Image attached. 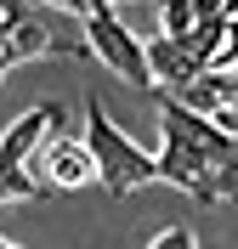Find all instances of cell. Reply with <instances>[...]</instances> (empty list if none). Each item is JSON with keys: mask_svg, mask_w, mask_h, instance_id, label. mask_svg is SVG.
<instances>
[{"mask_svg": "<svg viewBox=\"0 0 238 249\" xmlns=\"http://www.w3.org/2000/svg\"><path fill=\"white\" fill-rule=\"evenodd\" d=\"M159 181L199 204H238V130L216 124L176 91H159Z\"/></svg>", "mask_w": 238, "mask_h": 249, "instance_id": "6da1fadb", "label": "cell"}, {"mask_svg": "<svg viewBox=\"0 0 238 249\" xmlns=\"http://www.w3.org/2000/svg\"><path fill=\"white\" fill-rule=\"evenodd\" d=\"M85 136H91V153H96V164H102V193H108V198H130L136 187L159 181V153L136 147V142L108 119V108H102L96 91H85Z\"/></svg>", "mask_w": 238, "mask_h": 249, "instance_id": "7a4b0ae2", "label": "cell"}, {"mask_svg": "<svg viewBox=\"0 0 238 249\" xmlns=\"http://www.w3.org/2000/svg\"><path fill=\"white\" fill-rule=\"evenodd\" d=\"M79 29H85V40H91L96 62H102L108 74H119L130 91H159L147 46H142V40L125 29V17L113 12V6H102V12H85V17H79Z\"/></svg>", "mask_w": 238, "mask_h": 249, "instance_id": "3957f363", "label": "cell"}, {"mask_svg": "<svg viewBox=\"0 0 238 249\" xmlns=\"http://www.w3.org/2000/svg\"><path fill=\"white\" fill-rule=\"evenodd\" d=\"M40 57L96 62V51H91V40H85V29H79V34H63V29H51L40 12L0 29V74H17V68H29V62H40Z\"/></svg>", "mask_w": 238, "mask_h": 249, "instance_id": "277c9868", "label": "cell"}, {"mask_svg": "<svg viewBox=\"0 0 238 249\" xmlns=\"http://www.w3.org/2000/svg\"><path fill=\"white\" fill-rule=\"evenodd\" d=\"M34 170L46 181V193H85V187H102V164L91 153V136H68V130H51L46 147L34 153Z\"/></svg>", "mask_w": 238, "mask_h": 249, "instance_id": "5b68a950", "label": "cell"}, {"mask_svg": "<svg viewBox=\"0 0 238 249\" xmlns=\"http://www.w3.org/2000/svg\"><path fill=\"white\" fill-rule=\"evenodd\" d=\"M147 57H153V79H159V91H182L187 79L204 74V62H199V51L187 46V34H165V29H159L153 40H147Z\"/></svg>", "mask_w": 238, "mask_h": 249, "instance_id": "8992f818", "label": "cell"}, {"mask_svg": "<svg viewBox=\"0 0 238 249\" xmlns=\"http://www.w3.org/2000/svg\"><path fill=\"white\" fill-rule=\"evenodd\" d=\"M51 130H57V108H51V102L29 108L17 124H6V136H0V164H34V153L46 147Z\"/></svg>", "mask_w": 238, "mask_h": 249, "instance_id": "52a82bcc", "label": "cell"}, {"mask_svg": "<svg viewBox=\"0 0 238 249\" xmlns=\"http://www.w3.org/2000/svg\"><path fill=\"white\" fill-rule=\"evenodd\" d=\"M153 12H159V29L165 34H187L199 23V0H153Z\"/></svg>", "mask_w": 238, "mask_h": 249, "instance_id": "ba28073f", "label": "cell"}, {"mask_svg": "<svg viewBox=\"0 0 238 249\" xmlns=\"http://www.w3.org/2000/svg\"><path fill=\"white\" fill-rule=\"evenodd\" d=\"M147 244L153 249H182V244H193V238H187V227H165V232H153Z\"/></svg>", "mask_w": 238, "mask_h": 249, "instance_id": "9c48e42d", "label": "cell"}, {"mask_svg": "<svg viewBox=\"0 0 238 249\" xmlns=\"http://www.w3.org/2000/svg\"><path fill=\"white\" fill-rule=\"evenodd\" d=\"M46 6H63V12L85 17V12H102V0H46Z\"/></svg>", "mask_w": 238, "mask_h": 249, "instance_id": "30bf717a", "label": "cell"}]
</instances>
